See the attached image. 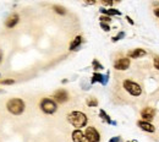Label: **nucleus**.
I'll return each mask as SVG.
<instances>
[{"label": "nucleus", "instance_id": "nucleus-11", "mask_svg": "<svg viewBox=\"0 0 159 142\" xmlns=\"http://www.w3.org/2000/svg\"><path fill=\"white\" fill-rule=\"evenodd\" d=\"M71 137H72V141L73 142H88L87 138H86V136H85V132H82L78 129L72 131Z\"/></svg>", "mask_w": 159, "mask_h": 142}, {"label": "nucleus", "instance_id": "nucleus-10", "mask_svg": "<svg viewBox=\"0 0 159 142\" xmlns=\"http://www.w3.org/2000/svg\"><path fill=\"white\" fill-rule=\"evenodd\" d=\"M108 77H109V74H106L105 76L102 74H98V72H94V75L92 76V80H91V83H96V82H100L102 85H106L108 83Z\"/></svg>", "mask_w": 159, "mask_h": 142}, {"label": "nucleus", "instance_id": "nucleus-27", "mask_svg": "<svg viewBox=\"0 0 159 142\" xmlns=\"http://www.w3.org/2000/svg\"><path fill=\"white\" fill-rule=\"evenodd\" d=\"M154 15L157 16V17H159V9H155L154 10Z\"/></svg>", "mask_w": 159, "mask_h": 142}, {"label": "nucleus", "instance_id": "nucleus-2", "mask_svg": "<svg viewBox=\"0 0 159 142\" xmlns=\"http://www.w3.org/2000/svg\"><path fill=\"white\" fill-rule=\"evenodd\" d=\"M24 102L20 98H12L6 103V109L14 115H21L24 112Z\"/></svg>", "mask_w": 159, "mask_h": 142}, {"label": "nucleus", "instance_id": "nucleus-28", "mask_svg": "<svg viewBox=\"0 0 159 142\" xmlns=\"http://www.w3.org/2000/svg\"><path fill=\"white\" fill-rule=\"evenodd\" d=\"M3 61V52H1V49H0V63Z\"/></svg>", "mask_w": 159, "mask_h": 142}, {"label": "nucleus", "instance_id": "nucleus-6", "mask_svg": "<svg viewBox=\"0 0 159 142\" xmlns=\"http://www.w3.org/2000/svg\"><path fill=\"white\" fill-rule=\"evenodd\" d=\"M130 64H131V61L129 58H120V59H118L114 63V68L119 71H124L130 68Z\"/></svg>", "mask_w": 159, "mask_h": 142}, {"label": "nucleus", "instance_id": "nucleus-21", "mask_svg": "<svg viewBox=\"0 0 159 142\" xmlns=\"http://www.w3.org/2000/svg\"><path fill=\"white\" fill-rule=\"evenodd\" d=\"M125 37V33L124 32H120L118 36H115V37H113V42H118L119 39H121V38H124Z\"/></svg>", "mask_w": 159, "mask_h": 142}, {"label": "nucleus", "instance_id": "nucleus-17", "mask_svg": "<svg viewBox=\"0 0 159 142\" xmlns=\"http://www.w3.org/2000/svg\"><path fill=\"white\" fill-rule=\"evenodd\" d=\"M53 10H54L56 14H59V15H65V14H66L65 7H64V6H60V5H54V6H53Z\"/></svg>", "mask_w": 159, "mask_h": 142}, {"label": "nucleus", "instance_id": "nucleus-20", "mask_svg": "<svg viewBox=\"0 0 159 142\" xmlns=\"http://www.w3.org/2000/svg\"><path fill=\"white\" fill-rule=\"evenodd\" d=\"M92 65H93L94 70H102V69H103V65H100V64L98 63V60H97V59H96V60H93Z\"/></svg>", "mask_w": 159, "mask_h": 142}, {"label": "nucleus", "instance_id": "nucleus-8", "mask_svg": "<svg viewBox=\"0 0 159 142\" xmlns=\"http://www.w3.org/2000/svg\"><path fill=\"white\" fill-rule=\"evenodd\" d=\"M54 99L58 103H65L69 99V94L65 89H58L54 93Z\"/></svg>", "mask_w": 159, "mask_h": 142}, {"label": "nucleus", "instance_id": "nucleus-23", "mask_svg": "<svg viewBox=\"0 0 159 142\" xmlns=\"http://www.w3.org/2000/svg\"><path fill=\"white\" fill-rule=\"evenodd\" d=\"M100 27H102L105 32H109L110 31V26L108 23H104V22H100Z\"/></svg>", "mask_w": 159, "mask_h": 142}, {"label": "nucleus", "instance_id": "nucleus-3", "mask_svg": "<svg viewBox=\"0 0 159 142\" xmlns=\"http://www.w3.org/2000/svg\"><path fill=\"white\" fill-rule=\"evenodd\" d=\"M40 109L43 113L45 114H54L58 109V105H56V102L53 101L50 98H43L40 101Z\"/></svg>", "mask_w": 159, "mask_h": 142}, {"label": "nucleus", "instance_id": "nucleus-29", "mask_svg": "<svg viewBox=\"0 0 159 142\" xmlns=\"http://www.w3.org/2000/svg\"><path fill=\"white\" fill-rule=\"evenodd\" d=\"M129 142H137V141H129Z\"/></svg>", "mask_w": 159, "mask_h": 142}, {"label": "nucleus", "instance_id": "nucleus-18", "mask_svg": "<svg viewBox=\"0 0 159 142\" xmlns=\"http://www.w3.org/2000/svg\"><path fill=\"white\" fill-rule=\"evenodd\" d=\"M87 105L88 107H97L98 105V101L94 97H88L87 98Z\"/></svg>", "mask_w": 159, "mask_h": 142}, {"label": "nucleus", "instance_id": "nucleus-22", "mask_svg": "<svg viewBox=\"0 0 159 142\" xmlns=\"http://www.w3.org/2000/svg\"><path fill=\"white\" fill-rule=\"evenodd\" d=\"M99 20H100V22H104V23L112 21V19L109 17V16H104V15H103V16H100V19H99Z\"/></svg>", "mask_w": 159, "mask_h": 142}, {"label": "nucleus", "instance_id": "nucleus-24", "mask_svg": "<svg viewBox=\"0 0 159 142\" xmlns=\"http://www.w3.org/2000/svg\"><path fill=\"white\" fill-rule=\"evenodd\" d=\"M153 65L157 70H159V56H154L153 58Z\"/></svg>", "mask_w": 159, "mask_h": 142}, {"label": "nucleus", "instance_id": "nucleus-15", "mask_svg": "<svg viewBox=\"0 0 159 142\" xmlns=\"http://www.w3.org/2000/svg\"><path fill=\"white\" fill-rule=\"evenodd\" d=\"M81 43H82V37L81 36H77L76 38L72 40V43L70 44V50H76V49L81 45Z\"/></svg>", "mask_w": 159, "mask_h": 142}, {"label": "nucleus", "instance_id": "nucleus-12", "mask_svg": "<svg viewBox=\"0 0 159 142\" xmlns=\"http://www.w3.org/2000/svg\"><path fill=\"white\" fill-rule=\"evenodd\" d=\"M137 125H138V128L141 130H143L146 132H154L155 131V128H154V125H152L150 123H147V121H143V120H140L137 121Z\"/></svg>", "mask_w": 159, "mask_h": 142}, {"label": "nucleus", "instance_id": "nucleus-9", "mask_svg": "<svg viewBox=\"0 0 159 142\" xmlns=\"http://www.w3.org/2000/svg\"><path fill=\"white\" fill-rule=\"evenodd\" d=\"M19 21H20V16H19L17 14H12V15H10L9 17L6 19L5 26H6L7 28H14L16 25L19 23Z\"/></svg>", "mask_w": 159, "mask_h": 142}, {"label": "nucleus", "instance_id": "nucleus-25", "mask_svg": "<svg viewBox=\"0 0 159 142\" xmlns=\"http://www.w3.org/2000/svg\"><path fill=\"white\" fill-rule=\"evenodd\" d=\"M109 142H122V140H121L120 136H115V137H112L109 140Z\"/></svg>", "mask_w": 159, "mask_h": 142}, {"label": "nucleus", "instance_id": "nucleus-13", "mask_svg": "<svg viewBox=\"0 0 159 142\" xmlns=\"http://www.w3.org/2000/svg\"><path fill=\"white\" fill-rule=\"evenodd\" d=\"M147 53L145 49H141V48H137L135 50H132L129 53V58H132V59H137V58H141V56H145Z\"/></svg>", "mask_w": 159, "mask_h": 142}, {"label": "nucleus", "instance_id": "nucleus-19", "mask_svg": "<svg viewBox=\"0 0 159 142\" xmlns=\"http://www.w3.org/2000/svg\"><path fill=\"white\" fill-rule=\"evenodd\" d=\"M14 83H15L14 79H5L0 81V85H14Z\"/></svg>", "mask_w": 159, "mask_h": 142}, {"label": "nucleus", "instance_id": "nucleus-5", "mask_svg": "<svg viewBox=\"0 0 159 142\" xmlns=\"http://www.w3.org/2000/svg\"><path fill=\"white\" fill-rule=\"evenodd\" d=\"M85 136L87 138L88 142H99L100 141V135L96 128L93 126H88L86 128V131H85Z\"/></svg>", "mask_w": 159, "mask_h": 142}, {"label": "nucleus", "instance_id": "nucleus-1", "mask_svg": "<svg viewBox=\"0 0 159 142\" xmlns=\"http://www.w3.org/2000/svg\"><path fill=\"white\" fill-rule=\"evenodd\" d=\"M68 120L73 128H76L78 130L81 128H85L87 125V123H88L87 115L83 114L82 112H71L68 115Z\"/></svg>", "mask_w": 159, "mask_h": 142}, {"label": "nucleus", "instance_id": "nucleus-7", "mask_svg": "<svg viewBox=\"0 0 159 142\" xmlns=\"http://www.w3.org/2000/svg\"><path fill=\"white\" fill-rule=\"evenodd\" d=\"M154 115H155V110L153 109L152 107H147V108H145V109L141 112L142 119H143V121H147V123H149L150 120H153Z\"/></svg>", "mask_w": 159, "mask_h": 142}, {"label": "nucleus", "instance_id": "nucleus-4", "mask_svg": "<svg viewBox=\"0 0 159 142\" xmlns=\"http://www.w3.org/2000/svg\"><path fill=\"white\" fill-rule=\"evenodd\" d=\"M122 85H124V88L126 89L131 96H133V97H138V96H141V93H142V88H141V86L138 85V83L133 82V81H130V80H125Z\"/></svg>", "mask_w": 159, "mask_h": 142}, {"label": "nucleus", "instance_id": "nucleus-16", "mask_svg": "<svg viewBox=\"0 0 159 142\" xmlns=\"http://www.w3.org/2000/svg\"><path fill=\"white\" fill-rule=\"evenodd\" d=\"M99 115H100V118H102L103 120H105L108 124H113V125H115L116 123L115 121H112V119H110V116L108 115L103 109H100V112H99Z\"/></svg>", "mask_w": 159, "mask_h": 142}, {"label": "nucleus", "instance_id": "nucleus-14", "mask_svg": "<svg viewBox=\"0 0 159 142\" xmlns=\"http://www.w3.org/2000/svg\"><path fill=\"white\" fill-rule=\"evenodd\" d=\"M100 12H102L104 16H113V15H121V12L119 10H116V9H104V7H102L100 9Z\"/></svg>", "mask_w": 159, "mask_h": 142}, {"label": "nucleus", "instance_id": "nucleus-26", "mask_svg": "<svg viewBox=\"0 0 159 142\" xmlns=\"http://www.w3.org/2000/svg\"><path fill=\"white\" fill-rule=\"evenodd\" d=\"M126 20H127V22H129L130 25H133V21L131 20V17H130V16H126Z\"/></svg>", "mask_w": 159, "mask_h": 142}]
</instances>
